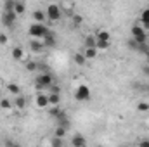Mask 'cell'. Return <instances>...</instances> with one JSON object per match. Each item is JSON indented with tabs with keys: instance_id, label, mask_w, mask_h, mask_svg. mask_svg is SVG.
I'll return each instance as SVG.
<instances>
[{
	"instance_id": "26",
	"label": "cell",
	"mask_w": 149,
	"mask_h": 147,
	"mask_svg": "<svg viewBox=\"0 0 149 147\" xmlns=\"http://www.w3.org/2000/svg\"><path fill=\"white\" fill-rule=\"evenodd\" d=\"M81 21H83V17H81V16H78V14H74V16H73V26L78 28V26L81 24Z\"/></svg>"
},
{
	"instance_id": "32",
	"label": "cell",
	"mask_w": 149,
	"mask_h": 147,
	"mask_svg": "<svg viewBox=\"0 0 149 147\" xmlns=\"http://www.w3.org/2000/svg\"><path fill=\"white\" fill-rule=\"evenodd\" d=\"M144 73L149 74V64H146V66H144Z\"/></svg>"
},
{
	"instance_id": "25",
	"label": "cell",
	"mask_w": 149,
	"mask_h": 147,
	"mask_svg": "<svg viewBox=\"0 0 149 147\" xmlns=\"http://www.w3.org/2000/svg\"><path fill=\"white\" fill-rule=\"evenodd\" d=\"M14 3H16V0H5L3 10H14Z\"/></svg>"
},
{
	"instance_id": "12",
	"label": "cell",
	"mask_w": 149,
	"mask_h": 147,
	"mask_svg": "<svg viewBox=\"0 0 149 147\" xmlns=\"http://www.w3.org/2000/svg\"><path fill=\"white\" fill-rule=\"evenodd\" d=\"M24 10H26L24 2H23V0H16V3H14V12H16L17 16H21V14H24Z\"/></svg>"
},
{
	"instance_id": "18",
	"label": "cell",
	"mask_w": 149,
	"mask_h": 147,
	"mask_svg": "<svg viewBox=\"0 0 149 147\" xmlns=\"http://www.w3.org/2000/svg\"><path fill=\"white\" fill-rule=\"evenodd\" d=\"M141 23H142V26L149 30V7L148 9H144V12H142V16H141Z\"/></svg>"
},
{
	"instance_id": "1",
	"label": "cell",
	"mask_w": 149,
	"mask_h": 147,
	"mask_svg": "<svg viewBox=\"0 0 149 147\" xmlns=\"http://www.w3.org/2000/svg\"><path fill=\"white\" fill-rule=\"evenodd\" d=\"M52 83H54V78H52V74L49 73H42L37 76V80H35V85H37L38 90H42V92H49V88L52 87Z\"/></svg>"
},
{
	"instance_id": "13",
	"label": "cell",
	"mask_w": 149,
	"mask_h": 147,
	"mask_svg": "<svg viewBox=\"0 0 149 147\" xmlns=\"http://www.w3.org/2000/svg\"><path fill=\"white\" fill-rule=\"evenodd\" d=\"M5 88H7V92L12 94V95H19V94H21V87H19L17 83H9Z\"/></svg>"
},
{
	"instance_id": "28",
	"label": "cell",
	"mask_w": 149,
	"mask_h": 147,
	"mask_svg": "<svg viewBox=\"0 0 149 147\" xmlns=\"http://www.w3.org/2000/svg\"><path fill=\"white\" fill-rule=\"evenodd\" d=\"M137 109L139 111H149V104L148 102H141V104L137 106Z\"/></svg>"
},
{
	"instance_id": "27",
	"label": "cell",
	"mask_w": 149,
	"mask_h": 147,
	"mask_svg": "<svg viewBox=\"0 0 149 147\" xmlns=\"http://www.w3.org/2000/svg\"><path fill=\"white\" fill-rule=\"evenodd\" d=\"M26 69H28V71H37L38 62H26Z\"/></svg>"
},
{
	"instance_id": "11",
	"label": "cell",
	"mask_w": 149,
	"mask_h": 147,
	"mask_svg": "<svg viewBox=\"0 0 149 147\" xmlns=\"http://www.w3.org/2000/svg\"><path fill=\"white\" fill-rule=\"evenodd\" d=\"M83 54H85L87 61H90V59H95V57H97V47H85Z\"/></svg>"
},
{
	"instance_id": "24",
	"label": "cell",
	"mask_w": 149,
	"mask_h": 147,
	"mask_svg": "<svg viewBox=\"0 0 149 147\" xmlns=\"http://www.w3.org/2000/svg\"><path fill=\"white\" fill-rule=\"evenodd\" d=\"M54 135H56V137H61V139H63V137H64V135H66V128H64V126H61V125H59V126H57V128H56V133H54Z\"/></svg>"
},
{
	"instance_id": "20",
	"label": "cell",
	"mask_w": 149,
	"mask_h": 147,
	"mask_svg": "<svg viewBox=\"0 0 149 147\" xmlns=\"http://www.w3.org/2000/svg\"><path fill=\"white\" fill-rule=\"evenodd\" d=\"M74 62L78 64V66H85V62H87V57H85V54H74Z\"/></svg>"
},
{
	"instance_id": "23",
	"label": "cell",
	"mask_w": 149,
	"mask_h": 147,
	"mask_svg": "<svg viewBox=\"0 0 149 147\" xmlns=\"http://www.w3.org/2000/svg\"><path fill=\"white\" fill-rule=\"evenodd\" d=\"M0 107H2V109H10V107H12V102H10L9 99H2V101H0Z\"/></svg>"
},
{
	"instance_id": "6",
	"label": "cell",
	"mask_w": 149,
	"mask_h": 147,
	"mask_svg": "<svg viewBox=\"0 0 149 147\" xmlns=\"http://www.w3.org/2000/svg\"><path fill=\"white\" fill-rule=\"evenodd\" d=\"M16 19H17V14L14 10H3V14H2V24L3 26L12 28L14 23H16Z\"/></svg>"
},
{
	"instance_id": "16",
	"label": "cell",
	"mask_w": 149,
	"mask_h": 147,
	"mask_svg": "<svg viewBox=\"0 0 149 147\" xmlns=\"http://www.w3.org/2000/svg\"><path fill=\"white\" fill-rule=\"evenodd\" d=\"M14 106L17 107V109H24L26 107V99L19 94V95H16V101H14Z\"/></svg>"
},
{
	"instance_id": "9",
	"label": "cell",
	"mask_w": 149,
	"mask_h": 147,
	"mask_svg": "<svg viewBox=\"0 0 149 147\" xmlns=\"http://www.w3.org/2000/svg\"><path fill=\"white\" fill-rule=\"evenodd\" d=\"M49 94V102L50 106H59L61 104V94L59 92H47Z\"/></svg>"
},
{
	"instance_id": "2",
	"label": "cell",
	"mask_w": 149,
	"mask_h": 147,
	"mask_svg": "<svg viewBox=\"0 0 149 147\" xmlns=\"http://www.w3.org/2000/svg\"><path fill=\"white\" fill-rule=\"evenodd\" d=\"M45 14H47V19H49V21L56 23V21H59V19L63 17V9H61V5H57V3H49Z\"/></svg>"
},
{
	"instance_id": "8",
	"label": "cell",
	"mask_w": 149,
	"mask_h": 147,
	"mask_svg": "<svg viewBox=\"0 0 149 147\" xmlns=\"http://www.w3.org/2000/svg\"><path fill=\"white\" fill-rule=\"evenodd\" d=\"M42 42H43V45H45V49H50V47H56V43H57V40H56V35L52 33V31H49L45 37L42 38Z\"/></svg>"
},
{
	"instance_id": "31",
	"label": "cell",
	"mask_w": 149,
	"mask_h": 147,
	"mask_svg": "<svg viewBox=\"0 0 149 147\" xmlns=\"http://www.w3.org/2000/svg\"><path fill=\"white\" fill-rule=\"evenodd\" d=\"M139 144H141V146H148L149 147V140L148 139H142V140H139Z\"/></svg>"
},
{
	"instance_id": "15",
	"label": "cell",
	"mask_w": 149,
	"mask_h": 147,
	"mask_svg": "<svg viewBox=\"0 0 149 147\" xmlns=\"http://www.w3.org/2000/svg\"><path fill=\"white\" fill-rule=\"evenodd\" d=\"M71 144H73L74 147H85L87 146V140H85L81 135H74L73 140H71Z\"/></svg>"
},
{
	"instance_id": "34",
	"label": "cell",
	"mask_w": 149,
	"mask_h": 147,
	"mask_svg": "<svg viewBox=\"0 0 149 147\" xmlns=\"http://www.w3.org/2000/svg\"><path fill=\"white\" fill-rule=\"evenodd\" d=\"M52 2H54V0H52Z\"/></svg>"
},
{
	"instance_id": "4",
	"label": "cell",
	"mask_w": 149,
	"mask_h": 147,
	"mask_svg": "<svg viewBox=\"0 0 149 147\" xmlns=\"http://www.w3.org/2000/svg\"><path fill=\"white\" fill-rule=\"evenodd\" d=\"M130 35L132 38L135 40V42H148V33H146V28L142 26V24H135V26H132V30H130Z\"/></svg>"
},
{
	"instance_id": "29",
	"label": "cell",
	"mask_w": 149,
	"mask_h": 147,
	"mask_svg": "<svg viewBox=\"0 0 149 147\" xmlns=\"http://www.w3.org/2000/svg\"><path fill=\"white\" fill-rule=\"evenodd\" d=\"M50 144H52V146H63V139H61V137H56Z\"/></svg>"
},
{
	"instance_id": "19",
	"label": "cell",
	"mask_w": 149,
	"mask_h": 147,
	"mask_svg": "<svg viewBox=\"0 0 149 147\" xmlns=\"http://www.w3.org/2000/svg\"><path fill=\"white\" fill-rule=\"evenodd\" d=\"M12 59L14 61H21L23 59V49L21 47H14L12 49Z\"/></svg>"
},
{
	"instance_id": "5",
	"label": "cell",
	"mask_w": 149,
	"mask_h": 147,
	"mask_svg": "<svg viewBox=\"0 0 149 147\" xmlns=\"http://www.w3.org/2000/svg\"><path fill=\"white\" fill-rule=\"evenodd\" d=\"M74 99H76L78 102H87V101H90V88H88L87 85L76 87V90H74Z\"/></svg>"
},
{
	"instance_id": "22",
	"label": "cell",
	"mask_w": 149,
	"mask_h": 147,
	"mask_svg": "<svg viewBox=\"0 0 149 147\" xmlns=\"http://www.w3.org/2000/svg\"><path fill=\"white\" fill-rule=\"evenodd\" d=\"M95 37H97V38H101V40H108V42L111 40V35H109L108 31H104V30H101V31H99V33H97Z\"/></svg>"
},
{
	"instance_id": "10",
	"label": "cell",
	"mask_w": 149,
	"mask_h": 147,
	"mask_svg": "<svg viewBox=\"0 0 149 147\" xmlns=\"http://www.w3.org/2000/svg\"><path fill=\"white\" fill-rule=\"evenodd\" d=\"M30 47H31L33 52H43V50H45L43 42H38V38H33V40L30 42Z\"/></svg>"
},
{
	"instance_id": "3",
	"label": "cell",
	"mask_w": 149,
	"mask_h": 147,
	"mask_svg": "<svg viewBox=\"0 0 149 147\" xmlns=\"http://www.w3.org/2000/svg\"><path fill=\"white\" fill-rule=\"evenodd\" d=\"M49 31H50V30H49L43 23H33V24L30 26V37L38 38V40H42Z\"/></svg>"
},
{
	"instance_id": "33",
	"label": "cell",
	"mask_w": 149,
	"mask_h": 147,
	"mask_svg": "<svg viewBox=\"0 0 149 147\" xmlns=\"http://www.w3.org/2000/svg\"><path fill=\"white\" fill-rule=\"evenodd\" d=\"M148 64H149V55H148Z\"/></svg>"
},
{
	"instance_id": "7",
	"label": "cell",
	"mask_w": 149,
	"mask_h": 147,
	"mask_svg": "<svg viewBox=\"0 0 149 147\" xmlns=\"http://www.w3.org/2000/svg\"><path fill=\"white\" fill-rule=\"evenodd\" d=\"M49 106H50V102H49V94L40 92V94L37 95V107L45 109V107H49Z\"/></svg>"
},
{
	"instance_id": "30",
	"label": "cell",
	"mask_w": 149,
	"mask_h": 147,
	"mask_svg": "<svg viewBox=\"0 0 149 147\" xmlns=\"http://www.w3.org/2000/svg\"><path fill=\"white\" fill-rule=\"evenodd\" d=\"M7 43V37H5V33H0V45H5Z\"/></svg>"
},
{
	"instance_id": "17",
	"label": "cell",
	"mask_w": 149,
	"mask_h": 147,
	"mask_svg": "<svg viewBox=\"0 0 149 147\" xmlns=\"http://www.w3.org/2000/svg\"><path fill=\"white\" fill-rule=\"evenodd\" d=\"M45 19H47V14L45 12H42V10H35L33 12V21L35 23H43Z\"/></svg>"
},
{
	"instance_id": "14",
	"label": "cell",
	"mask_w": 149,
	"mask_h": 147,
	"mask_svg": "<svg viewBox=\"0 0 149 147\" xmlns=\"http://www.w3.org/2000/svg\"><path fill=\"white\" fill-rule=\"evenodd\" d=\"M95 38H97V37H95ZM109 45H111V43H109L108 40H101V38H97V40H95V47H97V50H108V49H109Z\"/></svg>"
},
{
	"instance_id": "21",
	"label": "cell",
	"mask_w": 149,
	"mask_h": 147,
	"mask_svg": "<svg viewBox=\"0 0 149 147\" xmlns=\"http://www.w3.org/2000/svg\"><path fill=\"white\" fill-rule=\"evenodd\" d=\"M95 40L97 38L94 37V35H88V37L85 38V47H95Z\"/></svg>"
}]
</instances>
